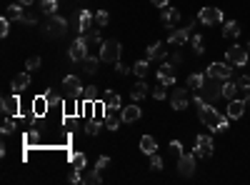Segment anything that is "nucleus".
I'll return each instance as SVG.
<instances>
[{
	"label": "nucleus",
	"instance_id": "nucleus-52",
	"mask_svg": "<svg viewBox=\"0 0 250 185\" xmlns=\"http://www.w3.org/2000/svg\"><path fill=\"white\" fill-rule=\"evenodd\" d=\"M105 128H108V130H113V133H115V130H118V128H120V120H108V123H105Z\"/></svg>",
	"mask_w": 250,
	"mask_h": 185
},
{
	"label": "nucleus",
	"instance_id": "nucleus-20",
	"mask_svg": "<svg viewBox=\"0 0 250 185\" xmlns=\"http://www.w3.org/2000/svg\"><path fill=\"white\" fill-rule=\"evenodd\" d=\"M120 118H123V123H138V120L143 118V110L138 108V103H133V105H128V108L120 110Z\"/></svg>",
	"mask_w": 250,
	"mask_h": 185
},
{
	"label": "nucleus",
	"instance_id": "nucleus-16",
	"mask_svg": "<svg viewBox=\"0 0 250 185\" xmlns=\"http://www.w3.org/2000/svg\"><path fill=\"white\" fill-rule=\"evenodd\" d=\"M188 100H190V98H188V90L185 88H175L173 95H170V105L175 110H185L188 108Z\"/></svg>",
	"mask_w": 250,
	"mask_h": 185
},
{
	"label": "nucleus",
	"instance_id": "nucleus-32",
	"mask_svg": "<svg viewBox=\"0 0 250 185\" xmlns=\"http://www.w3.org/2000/svg\"><path fill=\"white\" fill-rule=\"evenodd\" d=\"M103 103H105V105H118V108H123L120 95H118V93H113V90H105V93H103Z\"/></svg>",
	"mask_w": 250,
	"mask_h": 185
},
{
	"label": "nucleus",
	"instance_id": "nucleus-53",
	"mask_svg": "<svg viewBox=\"0 0 250 185\" xmlns=\"http://www.w3.org/2000/svg\"><path fill=\"white\" fill-rule=\"evenodd\" d=\"M20 23H23V25H35V18L33 15H23V18H20Z\"/></svg>",
	"mask_w": 250,
	"mask_h": 185
},
{
	"label": "nucleus",
	"instance_id": "nucleus-34",
	"mask_svg": "<svg viewBox=\"0 0 250 185\" xmlns=\"http://www.w3.org/2000/svg\"><path fill=\"white\" fill-rule=\"evenodd\" d=\"M83 70H85L88 75H95V73H98V58L88 55L85 60H83Z\"/></svg>",
	"mask_w": 250,
	"mask_h": 185
},
{
	"label": "nucleus",
	"instance_id": "nucleus-27",
	"mask_svg": "<svg viewBox=\"0 0 250 185\" xmlns=\"http://www.w3.org/2000/svg\"><path fill=\"white\" fill-rule=\"evenodd\" d=\"M133 73H135L138 78H145V75L150 73V60H148V58H143V60H138V63L133 65Z\"/></svg>",
	"mask_w": 250,
	"mask_h": 185
},
{
	"label": "nucleus",
	"instance_id": "nucleus-24",
	"mask_svg": "<svg viewBox=\"0 0 250 185\" xmlns=\"http://www.w3.org/2000/svg\"><path fill=\"white\" fill-rule=\"evenodd\" d=\"M48 108H50V103H48L45 95H38V98L33 100V115H35V118H43V115L48 113Z\"/></svg>",
	"mask_w": 250,
	"mask_h": 185
},
{
	"label": "nucleus",
	"instance_id": "nucleus-45",
	"mask_svg": "<svg viewBox=\"0 0 250 185\" xmlns=\"http://www.w3.org/2000/svg\"><path fill=\"white\" fill-rule=\"evenodd\" d=\"M15 130V120H13V115H5V120H3V133L8 135V133H13Z\"/></svg>",
	"mask_w": 250,
	"mask_h": 185
},
{
	"label": "nucleus",
	"instance_id": "nucleus-41",
	"mask_svg": "<svg viewBox=\"0 0 250 185\" xmlns=\"http://www.w3.org/2000/svg\"><path fill=\"white\" fill-rule=\"evenodd\" d=\"M8 33H10V18L3 15V18H0V35L8 38Z\"/></svg>",
	"mask_w": 250,
	"mask_h": 185
},
{
	"label": "nucleus",
	"instance_id": "nucleus-18",
	"mask_svg": "<svg viewBox=\"0 0 250 185\" xmlns=\"http://www.w3.org/2000/svg\"><path fill=\"white\" fill-rule=\"evenodd\" d=\"M145 58H148L150 63H153V60H165V58H168V50H165L163 43H153V45L145 48Z\"/></svg>",
	"mask_w": 250,
	"mask_h": 185
},
{
	"label": "nucleus",
	"instance_id": "nucleus-5",
	"mask_svg": "<svg viewBox=\"0 0 250 185\" xmlns=\"http://www.w3.org/2000/svg\"><path fill=\"white\" fill-rule=\"evenodd\" d=\"M195 153H180L178 155V173L183 175V178H190V175H195Z\"/></svg>",
	"mask_w": 250,
	"mask_h": 185
},
{
	"label": "nucleus",
	"instance_id": "nucleus-17",
	"mask_svg": "<svg viewBox=\"0 0 250 185\" xmlns=\"http://www.w3.org/2000/svg\"><path fill=\"white\" fill-rule=\"evenodd\" d=\"M160 20H163V25L165 28H175L178 23H180V10H175V8H163V15H160Z\"/></svg>",
	"mask_w": 250,
	"mask_h": 185
},
{
	"label": "nucleus",
	"instance_id": "nucleus-58",
	"mask_svg": "<svg viewBox=\"0 0 250 185\" xmlns=\"http://www.w3.org/2000/svg\"><path fill=\"white\" fill-rule=\"evenodd\" d=\"M245 48H248V53H250V40H248V45H245Z\"/></svg>",
	"mask_w": 250,
	"mask_h": 185
},
{
	"label": "nucleus",
	"instance_id": "nucleus-57",
	"mask_svg": "<svg viewBox=\"0 0 250 185\" xmlns=\"http://www.w3.org/2000/svg\"><path fill=\"white\" fill-rule=\"evenodd\" d=\"M245 103H248V105H250V93H248V98H245Z\"/></svg>",
	"mask_w": 250,
	"mask_h": 185
},
{
	"label": "nucleus",
	"instance_id": "nucleus-50",
	"mask_svg": "<svg viewBox=\"0 0 250 185\" xmlns=\"http://www.w3.org/2000/svg\"><path fill=\"white\" fill-rule=\"evenodd\" d=\"M115 70H118V75H128V73H130L133 68H128V65H123L120 60H118V63H115Z\"/></svg>",
	"mask_w": 250,
	"mask_h": 185
},
{
	"label": "nucleus",
	"instance_id": "nucleus-46",
	"mask_svg": "<svg viewBox=\"0 0 250 185\" xmlns=\"http://www.w3.org/2000/svg\"><path fill=\"white\" fill-rule=\"evenodd\" d=\"M150 168H153V170H163V158H160L158 153L150 155Z\"/></svg>",
	"mask_w": 250,
	"mask_h": 185
},
{
	"label": "nucleus",
	"instance_id": "nucleus-37",
	"mask_svg": "<svg viewBox=\"0 0 250 185\" xmlns=\"http://www.w3.org/2000/svg\"><path fill=\"white\" fill-rule=\"evenodd\" d=\"M108 23H110L108 10H95V25H98V28H105Z\"/></svg>",
	"mask_w": 250,
	"mask_h": 185
},
{
	"label": "nucleus",
	"instance_id": "nucleus-10",
	"mask_svg": "<svg viewBox=\"0 0 250 185\" xmlns=\"http://www.w3.org/2000/svg\"><path fill=\"white\" fill-rule=\"evenodd\" d=\"M175 65L173 63H163L160 68H158V83L160 85H165V88H170V85H175Z\"/></svg>",
	"mask_w": 250,
	"mask_h": 185
},
{
	"label": "nucleus",
	"instance_id": "nucleus-12",
	"mask_svg": "<svg viewBox=\"0 0 250 185\" xmlns=\"http://www.w3.org/2000/svg\"><path fill=\"white\" fill-rule=\"evenodd\" d=\"M62 88H65V93H68V95H75V98H78V95H83V90H85L78 75H65V78H62Z\"/></svg>",
	"mask_w": 250,
	"mask_h": 185
},
{
	"label": "nucleus",
	"instance_id": "nucleus-54",
	"mask_svg": "<svg viewBox=\"0 0 250 185\" xmlns=\"http://www.w3.org/2000/svg\"><path fill=\"white\" fill-rule=\"evenodd\" d=\"M150 3H153L155 8H160V10H163V8H168V0H150Z\"/></svg>",
	"mask_w": 250,
	"mask_h": 185
},
{
	"label": "nucleus",
	"instance_id": "nucleus-19",
	"mask_svg": "<svg viewBox=\"0 0 250 185\" xmlns=\"http://www.w3.org/2000/svg\"><path fill=\"white\" fill-rule=\"evenodd\" d=\"M28 85H30V70L18 73V75L13 78V83H10L13 93H23V90H28Z\"/></svg>",
	"mask_w": 250,
	"mask_h": 185
},
{
	"label": "nucleus",
	"instance_id": "nucleus-39",
	"mask_svg": "<svg viewBox=\"0 0 250 185\" xmlns=\"http://www.w3.org/2000/svg\"><path fill=\"white\" fill-rule=\"evenodd\" d=\"M40 65H43V60H40L38 55H33V58H28V60H25V68H28L30 73H35Z\"/></svg>",
	"mask_w": 250,
	"mask_h": 185
},
{
	"label": "nucleus",
	"instance_id": "nucleus-4",
	"mask_svg": "<svg viewBox=\"0 0 250 185\" xmlns=\"http://www.w3.org/2000/svg\"><path fill=\"white\" fill-rule=\"evenodd\" d=\"M198 158H210L215 153V143L210 135H195V150H193Z\"/></svg>",
	"mask_w": 250,
	"mask_h": 185
},
{
	"label": "nucleus",
	"instance_id": "nucleus-43",
	"mask_svg": "<svg viewBox=\"0 0 250 185\" xmlns=\"http://www.w3.org/2000/svg\"><path fill=\"white\" fill-rule=\"evenodd\" d=\"M45 98H48V103H50V108H55V105H62V98H60L58 93H53V90H48V93H45Z\"/></svg>",
	"mask_w": 250,
	"mask_h": 185
},
{
	"label": "nucleus",
	"instance_id": "nucleus-15",
	"mask_svg": "<svg viewBox=\"0 0 250 185\" xmlns=\"http://www.w3.org/2000/svg\"><path fill=\"white\" fill-rule=\"evenodd\" d=\"M3 115H18V110H20V100H18V93H13V95H3Z\"/></svg>",
	"mask_w": 250,
	"mask_h": 185
},
{
	"label": "nucleus",
	"instance_id": "nucleus-3",
	"mask_svg": "<svg viewBox=\"0 0 250 185\" xmlns=\"http://www.w3.org/2000/svg\"><path fill=\"white\" fill-rule=\"evenodd\" d=\"M225 58H228V63L230 65H235V68H243L248 60H250V53H248V48H243V45H233V48H228L225 50Z\"/></svg>",
	"mask_w": 250,
	"mask_h": 185
},
{
	"label": "nucleus",
	"instance_id": "nucleus-9",
	"mask_svg": "<svg viewBox=\"0 0 250 185\" xmlns=\"http://www.w3.org/2000/svg\"><path fill=\"white\" fill-rule=\"evenodd\" d=\"M68 55H70L73 63H83V60L88 58V40H85V35L78 38V40H73V45H70Z\"/></svg>",
	"mask_w": 250,
	"mask_h": 185
},
{
	"label": "nucleus",
	"instance_id": "nucleus-47",
	"mask_svg": "<svg viewBox=\"0 0 250 185\" xmlns=\"http://www.w3.org/2000/svg\"><path fill=\"white\" fill-rule=\"evenodd\" d=\"M108 165H110V158H108V155H100V158H98V163H95V168H98L100 173L105 170Z\"/></svg>",
	"mask_w": 250,
	"mask_h": 185
},
{
	"label": "nucleus",
	"instance_id": "nucleus-38",
	"mask_svg": "<svg viewBox=\"0 0 250 185\" xmlns=\"http://www.w3.org/2000/svg\"><path fill=\"white\" fill-rule=\"evenodd\" d=\"M190 43H193V50H195V55H203L205 53V48H203V35H190Z\"/></svg>",
	"mask_w": 250,
	"mask_h": 185
},
{
	"label": "nucleus",
	"instance_id": "nucleus-8",
	"mask_svg": "<svg viewBox=\"0 0 250 185\" xmlns=\"http://www.w3.org/2000/svg\"><path fill=\"white\" fill-rule=\"evenodd\" d=\"M45 33L50 35V38H62L68 33V20L62 18V15H50V20H48V28H45Z\"/></svg>",
	"mask_w": 250,
	"mask_h": 185
},
{
	"label": "nucleus",
	"instance_id": "nucleus-49",
	"mask_svg": "<svg viewBox=\"0 0 250 185\" xmlns=\"http://www.w3.org/2000/svg\"><path fill=\"white\" fill-rule=\"evenodd\" d=\"M170 150H173V155H180L183 153V143L180 140H170Z\"/></svg>",
	"mask_w": 250,
	"mask_h": 185
},
{
	"label": "nucleus",
	"instance_id": "nucleus-33",
	"mask_svg": "<svg viewBox=\"0 0 250 185\" xmlns=\"http://www.w3.org/2000/svg\"><path fill=\"white\" fill-rule=\"evenodd\" d=\"M123 108H118V105H105L103 103V118H105V123L108 120H118V113H120Z\"/></svg>",
	"mask_w": 250,
	"mask_h": 185
},
{
	"label": "nucleus",
	"instance_id": "nucleus-21",
	"mask_svg": "<svg viewBox=\"0 0 250 185\" xmlns=\"http://www.w3.org/2000/svg\"><path fill=\"white\" fill-rule=\"evenodd\" d=\"M93 23H95V15L90 10H80L78 13V30L80 33H88L93 28Z\"/></svg>",
	"mask_w": 250,
	"mask_h": 185
},
{
	"label": "nucleus",
	"instance_id": "nucleus-2",
	"mask_svg": "<svg viewBox=\"0 0 250 185\" xmlns=\"http://www.w3.org/2000/svg\"><path fill=\"white\" fill-rule=\"evenodd\" d=\"M120 43L118 40H103L100 45V60H105V63H118L120 60Z\"/></svg>",
	"mask_w": 250,
	"mask_h": 185
},
{
	"label": "nucleus",
	"instance_id": "nucleus-48",
	"mask_svg": "<svg viewBox=\"0 0 250 185\" xmlns=\"http://www.w3.org/2000/svg\"><path fill=\"white\" fill-rule=\"evenodd\" d=\"M153 98H155V100H165V98H168V93H165V85L155 88V90H153Z\"/></svg>",
	"mask_w": 250,
	"mask_h": 185
},
{
	"label": "nucleus",
	"instance_id": "nucleus-11",
	"mask_svg": "<svg viewBox=\"0 0 250 185\" xmlns=\"http://www.w3.org/2000/svg\"><path fill=\"white\" fill-rule=\"evenodd\" d=\"M213 80V83L210 85H203V98H205V103H218L220 98H223V85H218L215 83V78H210Z\"/></svg>",
	"mask_w": 250,
	"mask_h": 185
},
{
	"label": "nucleus",
	"instance_id": "nucleus-25",
	"mask_svg": "<svg viewBox=\"0 0 250 185\" xmlns=\"http://www.w3.org/2000/svg\"><path fill=\"white\" fill-rule=\"evenodd\" d=\"M140 150H143L145 155L158 153V140H155L153 135H143V138H140Z\"/></svg>",
	"mask_w": 250,
	"mask_h": 185
},
{
	"label": "nucleus",
	"instance_id": "nucleus-7",
	"mask_svg": "<svg viewBox=\"0 0 250 185\" xmlns=\"http://www.w3.org/2000/svg\"><path fill=\"white\" fill-rule=\"evenodd\" d=\"M198 20H200L203 25H220L223 20H225V15H223L220 8H200Z\"/></svg>",
	"mask_w": 250,
	"mask_h": 185
},
{
	"label": "nucleus",
	"instance_id": "nucleus-6",
	"mask_svg": "<svg viewBox=\"0 0 250 185\" xmlns=\"http://www.w3.org/2000/svg\"><path fill=\"white\" fill-rule=\"evenodd\" d=\"M205 75L208 78H215V80H230L233 65L230 63H210V65L205 68Z\"/></svg>",
	"mask_w": 250,
	"mask_h": 185
},
{
	"label": "nucleus",
	"instance_id": "nucleus-36",
	"mask_svg": "<svg viewBox=\"0 0 250 185\" xmlns=\"http://www.w3.org/2000/svg\"><path fill=\"white\" fill-rule=\"evenodd\" d=\"M83 183H88V185H100L103 183V175H100V170L98 168H93L85 178H83Z\"/></svg>",
	"mask_w": 250,
	"mask_h": 185
},
{
	"label": "nucleus",
	"instance_id": "nucleus-30",
	"mask_svg": "<svg viewBox=\"0 0 250 185\" xmlns=\"http://www.w3.org/2000/svg\"><path fill=\"white\" fill-rule=\"evenodd\" d=\"M5 15L10 18V20H20V18H23L25 13H23V3H18V0H15V3L13 5H8V10H5Z\"/></svg>",
	"mask_w": 250,
	"mask_h": 185
},
{
	"label": "nucleus",
	"instance_id": "nucleus-14",
	"mask_svg": "<svg viewBox=\"0 0 250 185\" xmlns=\"http://www.w3.org/2000/svg\"><path fill=\"white\" fill-rule=\"evenodd\" d=\"M188 40H190V25H188V28H175L168 35V43L170 45H185Z\"/></svg>",
	"mask_w": 250,
	"mask_h": 185
},
{
	"label": "nucleus",
	"instance_id": "nucleus-35",
	"mask_svg": "<svg viewBox=\"0 0 250 185\" xmlns=\"http://www.w3.org/2000/svg\"><path fill=\"white\" fill-rule=\"evenodd\" d=\"M85 40H88V45H103V40H100V28H90L85 33Z\"/></svg>",
	"mask_w": 250,
	"mask_h": 185
},
{
	"label": "nucleus",
	"instance_id": "nucleus-51",
	"mask_svg": "<svg viewBox=\"0 0 250 185\" xmlns=\"http://www.w3.org/2000/svg\"><path fill=\"white\" fill-rule=\"evenodd\" d=\"M68 180H70V183H83V175H80V170H73V173L68 175Z\"/></svg>",
	"mask_w": 250,
	"mask_h": 185
},
{
	"label": "nucleus",
	"instance_id": "nucleus-22",
	"mask_svg": "<svg viewBox=\"0 0 250 185\" xmlns=\"http://www.w3.org/2000/svg\"><path fill=\"white\" fill-rule=\"evenodd\" d=\"M148 93H150V90H148V83L140 78L138 83L133 85V90H130V98H133V103H140L143 98H148Z\"/></svg>",
	"mask_w": 250,
	"mask_h": 185
},
{
	"label": "nucleus",
	"instance_id": "nucleus-31",
	"mask_svg": "<svg viewBox=\"0 0 250 185\" xmlns=\"http://www.w3.org/2000/svg\"><path fill=\"white\" fill-rule=\"evenodd\" d=\"M40 10H43L48 18L58 15V0H40Z\"/></svg>",
	"mask_w": 250,
	"mask_h": 185
},
{
	"label": "nucleus",
	"instance_id": "nucleus-56",
	"mask_svg": "<svg viewBox=\"0 0 250 185\" xmlns=\"http://www.w3.org/2000/svg\"><path fill=\"white\" fill-rule=\"evenodd\" d=\"M18 3H23V5H33L35 0H18Z\"/></svg>",
	"mask_w": 250,
	"mask_h": 185
},
{
	"label": "nucleus",
	"instance_id": "nucleus-42",
	"mask_svg": "<svg viewBox=\"0 0 250 185\" xmlns=\"http://www.w3.org/2000/svg\"><path fill=\"white\" fill-rule=\"evenodd\" d=\"M235 85H238L240 90H245V93H250V75H240V78L235 80Z\"/></svg>",
	"mask_w": 250,
	"mask_h": 185
},
{
	"label": "nucleus",
	"instance_id": "nucleus-23",
	"mask_svg": "<svg viewBox=\"0 0 250 185\" xmlns=\"http://www.w3.org/2000/svg\"><path fill=\"white\" fill-rule=\"evenodd\" d=\"M238 35H240V23L238 20H228L223 25V38L225 40H238Z\"/></svg>",
	"mask_w": 250,
	"mask_h": 185
},
{
	"label": "nucleus",
	"instance_id": "nucleus-13",
	"mask_svg": "<svg viewBox=\"0 0 250 185\" xmlns=\"http://www.w3.org/2000/svg\"><path fill=\"white\" fill-rule=\"evenodd\" d=\"M245 108H248L245 100H235V98H233L230 103H228V108H225V115L230 118V120H238V118H243Z\"/></svg>",
	"mask_w": 250,
	"mask_h": 185
},
{
	"label": "nucleus",
	"instance_id": "nucleus-40",
	"mask_svg": "<svg viewBox=\"0 0 250 185\" xmlns=\"http://www.w3.org/2000/svg\"><path fill=\"white\" fill-rule=\"evenodd\" d=\"M83 98L90 100V103H98V100H100V93H98L95 88H85V90H83Z\"/></svg>",
	"mask_w": 250,
	"mask_h": 185
},
{
	"label": "nucleus",
	"instance_id": "nucleus-1",
	"mask_svg": "<svg viewBox=\"0 0 250 185\" xmlns=\"http://www.w3.org/2000/svg\"><path fill=\"white\" fill-rule=\"evenodd\" d=\"M195 108H198V120L203 123L205 128H210L213 133H223V120H228V115H220L218 108L213 105V103H205L203 95H195Z\"/></svg>",
	"mask_w": 250,
	"mask_h": 185
},
{
	"label": "nucleus",
	"instance_id": "nucleus-29",
	"mask_svg": "<svg viewBox=\"0 0 250 185\" xmlns=\"http://www.w3.org/2000/svg\"><path fill=\"white\" fill-rule=\"evenodd\" d=\"M238 90H240V88L233 83V80H223V98H225V100H233Z\"/></svg>",
	"mask_w": 250,
	"mask_h": 185
},
{
	"label": "nucleus",
	"instance_id": "nucleus-55",
	"mask_svg": "<svg viewBox=\"0 0 250 185\" xmlns=\"http://www.w3.org/2000/svg\"><path fill=\"white\" fill-rule=\"evenodd\" d=\"M170 63H173V65H180V63H183V55H180V53H175V55L170 58Z\"/></svg>",
	"mask_w": 250,
	"mask_h": 185
},
{
	"label": "nucleus",
	"instance_id": "nucleus-28",
	"mask_svg": "<svg viewBox=\"0 0 250 185\" xmlns=\"http://www.w3.org/2000/svg\"><path fill=\"white\" fill-rule=\"evenodd\" d=\"M70 163H73V168H75V170H85V165H88V155H85V153H73V155H70Z\"/></svg>",
	"mask_w": 250,
	"mask_h": 185
},
{
	"label": "nucleus",
	"instance_id": "nucleus-26",
	"mask_svg": "<svg viewBox=\"0 0 250 185\" xmlns=\"http://www.w3.org/2000/svg\"><path fill=\"white\" fill-rule=\"evenodd\" d=\"M205 80H208V75H205V73H190V75H188V88H193V90H203Z\"/></svg>",
	"mask_w": 250,
	"mask_h": 185
},
{
	"label": "nucleus",
	"instance_id": "nucleus-44",
	"mask_svg": "<svg viewBox=\"0 0 250 185\" xmlns=\"http://www.w3.org/2000/svg\"><path fill=\"white\" fill-rule=\"evenodd\" d=\"M100 130H103V125H100L98 120H90L88 125H85V133H88V135H98Z\"/></svg>",
	"mask_w": 250,
	"mask_h": 185
}]
</instances>
